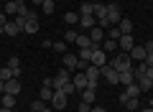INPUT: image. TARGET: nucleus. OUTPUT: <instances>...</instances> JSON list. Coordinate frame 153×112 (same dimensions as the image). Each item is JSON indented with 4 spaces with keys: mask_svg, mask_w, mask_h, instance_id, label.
I'll return each mask as SVG.
<instances>
[{
    "mask_svg": "<svg viewBox=\"0 0 153 112\" xmlns=\"http://www.w3.org/2000/svg\"><path fill=\"white\" fill-rule=\"evenodd\" d=\"M107 64L112 66V69L117 71V74H120V71H130V69H133V59H130V56H128L125 51H120V53H117V56H112V59H110Z\"/></svg>",
    "mask_w": 153,
    "mask_h": 112,
    "instance_id": "nucleus-1",
    "label": "nucleus"
},
{
    "mask_svg": "<svg viewBox=\"0 0 153 112\" xmlns=\"http://www.w3.org/2000/svg\"><path fill=\"white\" fill-rule=\"evenodd\" d=\"M23 28H26V18H23V16H13V21H8L5 26H3V33H8V36H18V33H23Z\"/></svg>",
    "mask_w": 153,
    "mask_h": 112,
    "instance_id": "nucleus-2",
    "label": "nucleus"
},
{
    "mask_svg": "<svg viewBox=\"0 0 153 112\" xmlns=\"http://www.w3.org/2000/svg\"><path fill=\"white\" fill-rule=\"evenodd\" d=\"M107 61H110V53H105L102 46L92 43V61H89V64H94V66H105Z\"/></svg>",
    "mask_w": 153,
    "mask_h": 112,
    "instance_id": "nucleus-3",
    "label": "nucleus"
},
{
    "mask_svg": "<svg viewBox=\"0 0 153 112\" xmlns=\"http://www.w3.org/2000/svg\"><path fill=\"white\" fill-rule=\"evenodd\" d=\"M51 110L56 112H64L66 110V94L61 89H54V99H51Z\"/></svg>",
    "mask_w": 153,
    "mask_h": 112,
    "instance_id": "nucleus-4",
    "label": "nucleus"
},
{
    "mask_svg": "<svg viewBox=\"0 0 153 112\" xmlns=\"http://www.w3.org/2000/svg\"><path fill=\"white\" fill-rule=\"evenodd\" d=\"M120 5H117V3H107V21L112 23V26H117V23H120Z\"/></svg>",
    "mask_w": 153,
    "mask_h": 112,
    "instance_id": "nucleus-5",
    "label": "nucleus"
},
{
    "mask_svg": "<svg viewBox=\"0 0 153 112\" xmlns=\"http://www.w3.org/2000/svg\"><path fill=\"white\" fill-rule=\"evenodd\" d=\"M138 94H140V87H138V82H133V84H128V87H125V92L120 94V102L125 105L130 97H138Z\"/></svg>",
    "mask_w": 153,
    "mask_h": 112,
    "instance_id": "nucleus-6",
    "label": "nucleus"
},
{
    "mask_svg": "<svg viewBox=\"0 0 153 112\" xmlns=\"http://www.w3.org/2000/svg\"><path fill=\"white\" fill-rule=\"evenodd\" d=\"M100 71H102V76L107 79V84H120V82H117V71H115V69H112L110 64L100 66Z\"/></svg>",
    "mask_w": 153,
    "mask_h": 112,
    "instance_id": "nucleus-7",
    "label": "nucleus"
},
{
    "mask_svg": "<svg viewBox=\"0 0 153 112\" xmlns=\"http://www.w3.org/2000/svg\"><path fill=\"white\" fill-rule=\"evenodd\" d=\"M64 69H69V71L79 69V56H76V53H69V51L64 53Z\"/></svg>",
    "mask_w": 153,
    "mask_h": 112,
    "instance_id": "nucleus-8",
    "label": "nucleus"
},
{
    "mask_svg": "<svg viewBox=\"0 0 153 112\" xmlns=\"http://www.w3.org/2000/svg\"><path fill=\"white\" fill-rule=\"evenodd\" d=\"M128 56H130L133 61H146V59H148V53H146V46H138V43H135V46H133L130 51H128Z\"/></svg>",
    "mask_w": 153,
    "mask_h": 112,
    "instance_id": "nucleus-9",
    "label": "nucleus"
},
{
    "mask_svg": "<svg viewBox=\"0 0 153 112\" xmlns=\"http://www.w3.org/2000/svg\"><path fill=\"white\" fill-rule=\"evenodd\" d=\"M87 36H89V41H92V43H97V46H100V43H102L105 38H107V33H105L100 26H94V28H89V33H87Z\"/></svg>",
    "mask_w": 153,
    "mask_h": 112,
    "instance_id": "nucleus-10",
    "label": "nucleus"
},
{
    "mask_svg": "<svg viewBox=\"0 0 153 112\" xmlns=\"http://www.w3.org/2000/svg\"><path fill=\"white\" fill-rule=\"evenodd\" d=\"M71 84H74L76 89L82 92V89H87V84H89V79H87V74H84V71H76V74L71 76Z\"/></svg>",
    "mask_w": 153,
    "mask_h": 112,
    "instance_id": "nucleus-11",
    "label": "nucleus"
},
{
    "mask_svg": "<svg viewBox=\"0 0 153 112\" xmlns=\"http://www.w3.org/2000/svg\"><path fill=\"white\" fill-rule=\"evenodd\" d=\"M133 46H135V38H133V33H130V36H120V38H117V48H120V51L128 53Z\"/></svg>",
    "mask_w": 153,
    "mask_h": 112,
    "instance_id": "nucleus-12",
    "label": "nucleus"
},
{
    "mask_svg": "<svg viewBox=\"0 0 153 112\" xmlns=\"http://www.w3.org/2000/svg\"><path fill=\"white\" fill-rule=\"evenodd\" d=\"M84 74H87V79H89V82H97L100 76H102V71H100V66H94V64H87Z\"/></svg>",
    "mask_w": 153,
    "mask_h": 112,
    "instance_id": "nucleus-13",
    "label": "nucleus"
},
{
    "mask_svg": "<svg viewBox=\"0 0 153 112\" xmlns=\"http://www.w3.org/2000/svg\"><path fill=\"white\" fill-rule=\"evenodd\" d=\"M18 92H21V82H18V79H8L3 94H18Z\"/></svg>",
    "mask_w": 153,
    "mask_h": 112,
    "instance_id": "nucleus-14",
    "label": "nucleus"
},
{
    "mask_svg": "<svg viewBox=\"0 0 153 112\" xmlns=\"http://www.w3.org/2000/svg\"><path fill=\"white\" fill-rule=\"evenodd\" d=\"M117 28H120V33H123V36H130V33H133V21H130V18H120Z\"/></svg>",
    "mask_w": 153,
    "mask_h": 112,
    "instance_id": "nucleus-15",
    "label": "nucleus"
},
{
    "mask_svg": "<svg viewBox=\"0 0 153 112\" xmlns=\"http://www.w3.org/2000/svg\"><path fill=\"white\" fill-rule=\"evenodd\" d=\"M117 82H120V84H133V82H135V74H133V69L130 71H120V74H117Z\"/></svg>",
    "mask_w": 153,
    "mask_h": 112,
    "instance_id": "nucleus-16",
    "label": "nucleus"
},
{
    "mask_svg": "<svg viewBox=\"0 0 153 112\" xmlns=\"http://www.w3.org/2000/svg\"><path fill=\"white\" fill-rule=\"evenodd\" d=\"M79 23H82L84 31H89V28L97 26V18H94V16H79Z\"/></svg>",
    "mask_w": 153,
    "mask_h": 112,
    "instance_id": "nucleus-17",
    "label": "nucleus"
},
{
    "mask_svg": "<svg viewBox=\"0 0 153 112\" xmlns=\"http://www.w3.org/2000/svg\"><path fill=\"white\" fill-rule=\"evenodd\" d=\"M79 94H82V102H89V105H94V99H97V89H82L79 92Z\"/></svg>",
    "mask_w": 153,
    "mask_h": 112,
    "instance_id": "nucleus-18",
    "label": "nucleus"
},
{
    "mask_svg": "<svg viewBox=\"0 0 153 112\" xmlns=\"http://www.w3.org/2000/svg\"><path fill=\"white\" fill-rule=\"evenodd\" d=\"M38 99H44V102H51L54 99V87H41V92H38Z\"/></svg>",
    "mask_w": 153,
    "mask_h": 112,
    "instance_id": "nucleus-19",
    "label": "nucleus"
},
{
    "mask_svg": "<svg viewBox=\"0 0 153 112\" xmlns=\"http://www.w3.org/2000/svg\"><path fill=\"white\" fill-rule=\"evenodd\" d=\"M5 66H8V69H13V74H16V76H21V59H18V56H10Z\"/></svg>",
    "mask_w": 153,
    "mask_h": 112,
    "instance_id": "nucleus-20",
    "label": "nucleus"
},
{
    "mask_svg": "<svg viewBox=\"0 0 153 112\" xmlns=\"http://www.w3.org/2000/svg\"><path fill=\"white\" fill-rule=\"evenodd\" d=\"M18 8H21V0H13V3H5V16H18Z\"/></svg>",
    "mask_w": 153,
    "mask_h": 112,
    "instance_id": "nucleus-21",
    "label": "nucleus"
},
{
    "mask_svg": "<svg viewBox=\"0 0 153 112\" xmlns=\"http://www.w3.org/2000/svg\"><path fill=\"white\" fill-rule=\"evenodd\" d=\"M94 18H107V5L105 3H94Z\"/></svg>",
    "mask_w": 153,
    "mask_h": 112,
    "instance_id": "nucleus-22",
    "label": "nucleus"
},
{
    "mask_svg": "<svg viewBox=\"0 0 153 112\" xmlns=\"http://www.w3.org/2000/svg\"><path fill=\"white\" fill-rule=\"evenodd\" d=\"M76 56H79V61L89 64V61H92V46H89V48H79V53H76Z\"/></svg>",
    "mask_w": 153,
    "mask_h": 112,
    "instance_id": "nucleus-23",
    "label": "nucleus"
},
{
    "mask_svg": "<svg viewBox=\"0 0 153 112\" xmlns=\"http://www.w3.org/2000/svg\"><path fill=\"white\" fill-rule=\"evenodd\" d=\"M0 102H3V107L16 110V94H3V97H0Z\"/></svg>",
    "mask_w": 153,
    "mask_h": 112,
    "instance_id": "nucleus-24",
    "label": "nucleus"
},
{
    "mask_svg": "<svg viewBox=\"0 0 153 112\" xmlns=\"http://www.w3.org/2000/svg\"><path fill=\"white\" fill-rule=\"evenodd\" d=\"M115 48H117V41H112V38H105L102 41V51L105 53H112Z\"/></svg>",
    "mask_w": 153,
    "mask_h": 112,
    "instance_id": "nucleus-25",
    "label": "nucleus"
},
{
    "mask_svg": "<svg viewBox=\"0 0 153 112\" xmlns=\"http://www.w3.org/2000/svg\"><path fill=\"white\" fill-rule=\"evenodd\" d=\"M79 16H94V3H82Z\"/></svg>",
    "mask_w": 153,
    "mask_h": 112,
    "instance_id": "nucleus-26",
    "label": "nucleus"
},
{
    "mask_svg": "<svg viewBox=\"0 0 153 112\" xmlns=\"http://www.w3.org/2000/svg\"><path fill=\"white\" fill-rule=\"evenodd\" d=\"M76 46H79V48H89V46H92V41H89V36H82V33H79V36H76Z\"/></svg>",
    "mask_w": 153,
    "mask_h": 112,
    "instance_id": "nucleus-27",
    "label": "nucleus"
},
{
    "mask_svg": "<svg viewBox=\"0 0 153 112\" xmlns=\"http://www.w3.org/2000/svg\"><path fill=\"white\" fill-rule=\"evenodd\" d=\"M133 74H135V76H146L148 74V64H146V61H138V66L133 69Z\"/></svg>",
    "mask_w": 153,
    "mask_h": 112,
    "instance_id": "nucleus-28",
    "label": "nucleus"
},
{
    "mask_svg": "<svg viewBox=\"0 0 153 112\" xmlns=\"http://www.w3.org/2000/svg\"><path fill=\"white\" fill-rule=\"evenodd\" d=\"M135 82H138V87H140V92L151 89V79H148V76H135Z\"/></svg>",
    "mask_w": 153,
    "mask_h": 112,
    "instance_id": "nucleus-29",
    "label": "nucleus"
},
{
    "mask_svg": "<svg viewBox=\"0 0 153 112\" xmlns=\"http://www.w3.org/2000/svg\"><path fill=\"white\" fill-rule=\"evenodd\" d=\"M0 79H3V82H8V79H18V76L13 74V69H8V66H3V69H0Z\"/></svg>",
    "mask_w": 153,
    "mask_h": 112,
    "instance_id": "nucleus-30",
    "label": "nucleus"
},
{
    "mask_svg": "<svg viewBox=\"0 0 153 112\" xmlns=\"http://www.w3.org/2000/svg\"><path fill=\"white\" fill-rule=\"evenodd\" d=\"M61 92H64L66 97H74V94H79V89H76V87L71 84V82H69V84H64V87H61Z\"/></svg>",
    "mask_w": 153,
    "mask_h": 112,
    "instance_id": "nucleus-31",
    "label": "nucleus"
},
{
    "mask_svg": "<svg viewBox=\"0 0 153 112\" xmlns=\"http://www.w3.org/2000/svg\"><path fill=\"white\" fill-rule=\"evenodd\" d=\"M46 110V102L44 99H33L31 102V112H44Z\"/></svg>",
    "mask_w": 153,
    "mask_h": 112,
    "instance_id": "nucleus-32",
    "label": "nucleus"
},
{
    "mask_svg": "<svg viewBox=\"0 0 153 112\" xmlns=\"http://www.w3.org/2000/svg\"><path fill=\"white\" fill-rule=\"evenodd\" d=\"M41 10H44L46 16H51V13L56 10V5H54V0H44V5H41Z\"/></svg>",
    "mask_w": 153,
    "mask_h": 112,
    "instance_id": "nucleus-33",
    "label": "nucleus"
},
{
    "mask_svg": "<svg viewBox=\"0 0 153 112\" xmlns=\"http://www.w3.org/2000/svg\"><path fill=\"white\" fill-rule=\"evenodd\" d=\"M105 33H107V38H112V41H117V38L123 36V33H120V28H117V26H112V28H107V31H105Z\"/></svg>",
    "mask_w": 153,
    "mask_h": 112,
    "instance_id": "nucleus-34",
    "label": "nucleus"
},
{
    "mask_svg": "<svg viewBox=\"0 0 153 112\" xmlns=\"http://www.w3.org/2000/svg\"><path fill=\"white\" fill-rule=\"evenodd\" d=\"M26 33H38V21H26Z\"/></svg>",
    "mask_w": 153,
    "mask_h": 112,
    "instance_id": "nucleus-35",
    "label": "nucleus"
},
{
    "mask_svg": "<svg viewBox=\"0 0 153 112\" xmlns=\"http://www.w3.org/2000/svg\"><path fill=\"white\" fill-rule=\"evenodd\" d=\"M64 21H66V23H69V26H74V23H76V21H79V16H76V13H74V10H69V13H64Z\"/></svg>",
    "mask_w": 153,
    "mask_h": 112,
    "instance_id": "nucleus-36",
    "label": "nucleus"
},
{
    "mask_svg": "<svg viewBox=\"0 0 153 112\" xmlns=\"http://www.w3.org/2000/svg\"><path fill=\"white\" fill-rule=\"evenodd\" d=\"M76 36H79V33H76L74 28H69V31L64 33V41H66V43H74V41H76Z\"/></svg>",
    "mask_w": 153,
    "mask_h": 112,
    "instance_id": "nucleus-37",
    "label": "nucleus"
},
{
    "mask_svg": "<svg viewBox=\"0 0 153 112\" xmlns=\"http://www.w3.org/2000/svg\"><path fill=\"white\" fill-rule=\"evenodd\" d=\"M66 46H69V43H66L64 38H61V41H54V51H59V53H66Z\"/></svg>",
    "mask_w": 153,
    "mask_h": 112,
    "instance_id": "nucleus-38",
    "label": "nucleus"
},
{
    "mask_svg": "<svg viewBox=\"0 0 153 112\" xmlns=\"http://www.w3.org/2000/svg\"><path fill=\"white\" fill-rule=\"evenodd\" d=\"M125 107H128L130 112H133V110H138V97H130V99L125 102Z\"/></svg>",
    "mask_w": 153,
    "mask_h": 112,
    "instance_id": "nucleus-39",
    "label": "nucleus"
},
{
    "mask_svg": "<svg viewBox=\"0 0 153 112\" xmlns=\"http://www.w3.org/2000/svg\"><path fill=\"white\" fill-rule=\"evenodd\" d=\"M89 110H92L89 102H79V112H89Z\"/></svg>",
    "mask_w": 153,
    "mask_h": 112,
    "instance_id": "nucleus-40",
    "label": "nucleus"
},
{
    "mask_svg": "<svg viewBox=\"0 0 153 112\" xmlns=\"http://www.w3.org/2000/svg\"><path fill=\"white\" fill-rule=\"evenodd\" d=\"M41 46H44V48H54V41H51V38H44V41H41Z\"/></svg>",
    "mask_w": 153,
    "mask_h": 112,
    "instance_id": "nucleus-41",
    "label": "nucleus"
},
{
    "mask_svg": "<svg viewBox=\"0 0 153 112\" xmlns=\"http://www.w3.org/2000/svg\"><path fill=\"white\" fill-rule=\"evenodd\" d=\"M89 112H107V110H105L102 105H92V110H89Z\"/></svg>",
    "mask_w": 153,
    "mask_h": 112,
    "instance_id": "nucleus-42",
    "label": "nucleus"
},
{
    "mask_svg": "<svg viewBox=\"0 0 153 112\" xmlns=\"http://www.w3.org/2000/svg\"><path fill=\"white\" fill-rule=\"evenodd\" d=\"M146 53H148V56L153 53V41H148V43H146Z\"/></svg>",
    "mask_w": 153,
    "mask_h": 112,
    "instance_id": "nucleus-43",
    "label": "nucleus"
},
{
    "mask_svg": "<svg viewBox=\"0 0 153 112\" xmlns=\"http://www.w3.org/2000/svg\"><path fill=\"white\" fill-rule=\"evenodd\" d=\"M5 23H8V16H5V13H0V28L5 26Z\"/></svg>",
    "mask_w": 153,
    "mask_h": 112,
    "instance_id": "nucleus-44",
    "label": "nucleus"
},
{
    "mask_svg": "<svg viewBox=\"0 0 153 112\" xmlns=\"http://www.w3.org/2000/svg\"><path fill=\"white\" fill-rule=\"evenodd\" d=\"M146 64H148V66H153V53H151V56L146 59Z\"/></svg>",
    "mask_w": 153,
    "mask_h": 112,
    "instance_id": "nucleus-45",
    "label": "nucleus"
},
{
    "mask_svg": "<svg viewBox=\"0 0 153 112\" xmlns=\"http://www.w3.org/2000/svg\"><path fill=\"white\" fill-rule=\"evenodd\" d=\"M0 112H16V110H10V107H0Z\"/></svg>",
    "mask_w": 153,
    "mask_h": 112,
    "instance_id": "nucleus-46",
    "label": "nucleus"
},
{
    "mask_svg": "<svg viewBox=\"0 0 153 112\" xmlns=\"http://www.w3.org/2000/svg\"><path fill=\"white\" fill-rule=\"evenodd\" d=\"M33 5H44V0H31Z\"/></svg>",
    "mask_w": 153,
    "mask_h": 112,
    "instance_id": "nucleus-47",
    "label": "nucleus"
},
{
    "mask_svg": "<svg viewBox=\"0 0 153 112\" xmlns=\"http://www.w3.org/2000/svg\"><path fill=\"white\" fill-rule=\"evenodd\" d=\"M0 92H5V82L3 79H0Z\"/></svg>",
    "mask_w": 153,
    "mask_h": 112,
    "instance_id": "nucleus-48",
    "label": "nucleus"
},
{
    "mask_svg": "<svg viewBox=\"0 0 153 112\" xmlns=\"http://www.w3.org/2000/svg\"><path fill=\"white\" fill-rule=\"evenodd\" d=\"M140 112H153V107H146V110H140Z\"/></svg>",
    "mask_w": 153,
    "mask_h": 112,
    "instance_id": "nucleus-49",
    "label": "nucleus"
},
{
    "mask_svg": "<svg viewBox=\"0 0 153 112\" xmlns=\"http://www.w3.org/2000/svg\"><path fill=\"white\" fill-rule=\"evenodd\" d=\"M44 112H56V110H51V107H46V110H44Z\"/></svg>",
    "mask_w": 153,
    "mask_h": 112,
    "instance_id": "nucleus-50",
    "label": "nucleus"
},
{
    "mask_svg": "<svg viewBox=\"0 0 153 112\" xmlns=\"http://www.w3.org/2000/svg\"><path fill=\"white\" fill-rule=\"evenodd\" d=\"M0 97H3V92H0ZM0 107H3V102H0Z\"/></svg>",
    "mask_w": 153,
    "mask_h": 112,
    "instance_id": "nucleus-51",
    "label": "nucleus"
},
{
    "mask_svg": "<svg viewBox=\"0 0 153 112\" xmlns=\"http://www.w3.org/2000/svg\"><path fill=\"white\" fill-rule=\"evenodd\" d=\"M151 107H153V97H151Z\"/></svg>",
    "mask_w": 153,
    "mask_h": 112,
    "instance_id": "nucleus-52",
    "label": "nucleus"
},
{
    "mask_svg": "<svg viewBox=\"0 0 153 112\" xmlns=\"http://www.w3.org/2000/svg\"><path fill=\"white\" fill-rule=\"evenodd\" d=\"M151 89H153V79H151Z\"/></svg>",
    "mask_w": 153,
    "mask_h": 112,
    "instance_id": "nucleus-53",
    "label": "nucleus"
},
{
    "mask_svg": "<svg viewBox=\"0 0 153 112\" xmlns=\"http://www.w3.org/2000/svg\"><path fill=\"white\" fill-rule=\"evenodd\" d=\"M0 36H3V28H0Z\"/></svg>",
    "mask_w": 153,
    "mask_h": 112,
    "instance_id": "nucleus-54",
    "label": "nucleus"
},
{
    "mask_svg": "<svg viewBox=\"0 0 153 112\" xmlns=\"http://www.w3.org/2000/svg\"><path fill=\"white\" fill-rule=\"evenodd\" d=\"M5 3H13V0H5Z\"/></svg>",
    "mask_w": 153,
    "mask_h": 112,
    "instance_id": "nucleus-55",
    "label": "nucleus"
},
{
    "mask_svg": "<svg viewBox=\"0 0 153 112\" xmlns=\"http://www.w3.org/2000/svg\"><path fill=\"white\" fill-rule=\"evenodd\" d=\"M21 3H26V0H21Z\"/></svg>",
    "mask_w": 153,
    "mask_h": 112,
    "instance_id": "nucleus-56",
    "label": "nucleus"
},
{
    "mask_svg": "<svg viewBox=\"0 0 153 112\" xmlns=\"http://www.w3.org/2000/svg\"><path fill=\"white\" fill-rule=\"evenodd\" d=\"M0 3H3V0H0Z\"/></svg>",
    "mask_w": 153,
    "mask_h": 112,
    "instance_id": "nucleus-57",
    "label": "nucleus"
}]
</instances>
